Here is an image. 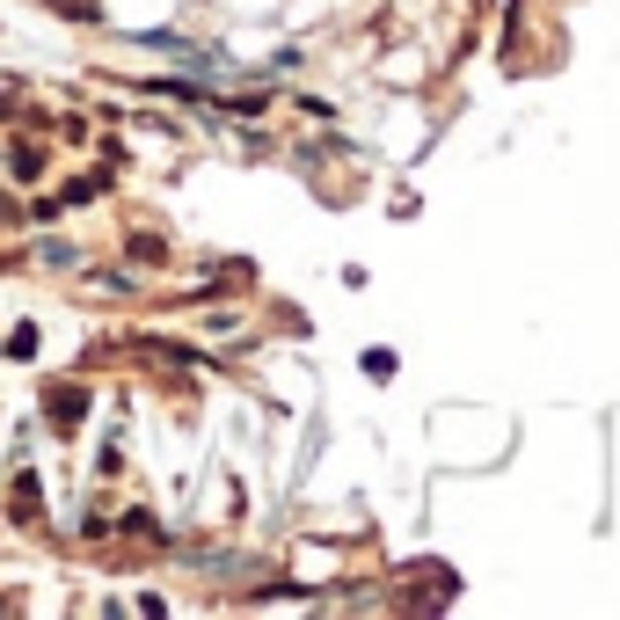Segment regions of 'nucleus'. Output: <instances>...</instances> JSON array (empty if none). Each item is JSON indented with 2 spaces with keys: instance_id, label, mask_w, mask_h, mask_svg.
Returning a JSON list of instances; mask_svg holds the SVG:
<instances>
[{
  "instance_id": "obj_1",
  "label": "nucleus",
  "mask_w": 620,
  "mask_h": 620,
  "mask_svg": "<svg viewBox=\"0 0 620 620\" xmlns=\"http://www.w3.org/2000/svg\"><path fill=\"white\" fill-rule=\"evenodd\" d=\"M8 519L45 525V497H37V475H29V467H15V482H8Z\"/></svg>"
},
{
  "instance_id": "obj_2",
  "label": "nucleus",
  "mask_w": 620,
  "mask_h": 620,
  "mask_svg": "<svg viewBox=\"0 0 620 620\" xmlns=\"http://www.w3.org/2000/svg\"><path fill=\"white\" fill-rule=\"evenodd\" d=\"M45 409H51V424H59V430H73L88 402H81V387H45Z\"/></svg>"
},
{
  "instance_id": "obj_3",
  "label": "nucleus",
  "mask_w": 620,
  "mask_h": 620,
  "mask_svg": "<svg viewBox=\"0 0 620 620\" xmlns=\"http://www.w3.org/2000/svg\"><path fill=\"white\" fill-rule=\"evenodd\" d=\"M8 168H15V183H45V146H15V154H8Z\"/></svg>"
},
{
  "instance_id": "obj_4",
  "label": "nucleus",
  "mask_w": 620,
  "mask_h": 620,
  "mask_svg": "<svg viewBox=\"0 0 620 620\" xmlns=\"http://www.w3.org/2000/svg\"><path fill=\"white\" fill-rule=\"evenodd\" d=\"M37 343H45V336H37V329H29V321H23V329H15V336H8V351H0V358H37Z\"/></svg>"
}]
</instances>
